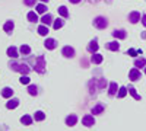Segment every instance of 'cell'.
Segmentation results:
<instances>
[{"label":"cell","instance_id":"obj_1","mask_svg":"<svg viewBox=\"0 0 146 131\" xmlns=\"http://www.w3.org/2000/svg\"><path fill=\"white\" fill-rule=\"evenodd\" d=\"M108 85V82L105 77H98V79H91L88 82V88H89V93L91 95H96L98 93V90H102L105 89V86Z\"/></svg>","mask_w":146,"mask_h":131},{"label":"cell","instance_id":"obj_2","mask_svg":"<svg viewBox=\"0 0 146 131\" xmlns=\"http://www.w3.org/2000/svg\"><path fill=\"white\" fill-rule=\"evenodd\" d=\"M9 67L12 71H18V73H22V74H28L31 71V67L27 63H18L15 58L9 61Z\"/></svg>","mask_w":146,"mask_h":131},{"label":"cell","instance_id":"obj_3","mask_svg":"<svg viewBox=\"0 0 146 131\" xmlns=\"http://www.w3.org/2000/svg\"><path fill=\"white\" fill-rule=\"evenodd\" d=\"M34 70L40 74L45 73V57L44 55H38L35 58V63H34Z\"/></svg>","mask_w":146,"mask_h":131},{"label":"cell","instance_id":"obj_4","mask_svg":"<svg viewBox=\"0 0 146 131\" xmlns=\"http://www.w3.org/2000/svg\"><path fill=\"white\" fill-rule=\"evenodd\" d=\"M92 25L96 28V29H105L108 26V19L105 16H96L92 20Z\"/></svg>","mask_w":146,"mask_h":131},{"label":"cell","instance_id":"obj_5","mask_svg":"<svg viewBox=\"0 0 146 131\" xmlns=\"http://www.w3.org/2000/svg\"><path fill=\"white\" fill-rule=\"evenodd\" d=\"M82 124H83L85 127H92V125H95V118H94V115H92V114H86V115L82 118Z\"/></svg>","mask_w":146,"mask_h":131},{"label":"cell","instance_id":"obj_6","mask_svg":"<svg viewBox=\"0 0 146 131\" xmlns=\"http://www.w3.org/2000/svg\"><path fill=\"white\" fill-rule=\"evenodd\" d=\"M62 55H63V57H66V58H73V57H75V48H72L70 45L63 47V50H62Z\"/></svg>","mask_w":146,"mask_h":131},{"label":"cell","instance_id":"obj_7","mask_svg":"<svg viewBox=\"0 0 146 131\" xmlns=\"http://www.w3.org/2000/svg\"><path fill=\"white\" fill-rule=\"evenodd\" d=\"M129 79H130L131 82L139 80V79H140V70H139L137 67H133V68L129 71Z\"/></svg>","mask_w":146,"mask_h":131},{"label":"cell","instance_id":"obj_8","mask_svg":"<svg viewBox=\"0 0 146 131\" xmlns=\"http://www.w3.org/2000/svg\"><path fill=\"white\" fill-rule=\"evenodd\" d=\"M104 111H105V105L101 103V102H98L96 105H94L92 109H91V112H92L94 115H100V114H102Z\"/></svg>","mask_w":146,"mask_h":131},{"label":"cell","instance_id":"obj_9","mask_svg":"<svg viewBox=\"0 0 146 131\" xmlns=\"http://www.w3.org/2000/svg\"><path fill=\"white\" fill-rule=\"evenodd\" d=\"M111 34L115 39H126V37H127V32L124 29H114Z\"/></svg>","mask_w":146,"mask_h":131},{"label":"cell","instance_id":"obj_10","mask_svg":"<svg viewBox=\"0 0 146 131\" xmlns=\"http://www.w3.org/2000/svg\"><path fill=\"white\" fill-rule=\"evenodd\" d=\"M140 19H142V16H140V13H139L137 10H133V12H130V13H129V20H130V23H137Z\"/></svg>","mask_w":146,"mask_h":131},{"label":"cell","instance_id":"obj_11","mask_svg":"<svg viewBox=\"0 0 146 131\" xmlns=\"http://www.w3.org/2000/svg\"><path fill=\"white\" fill-rule=\"evenodd\" d=\"M19 99L18 98H10L7 102H6V108L7 109H15V108H18V106H19Z\"/></svg>","mask_w":146,"mask_h":131},{"label":"cell","instance_id":"obj_12","mask_svg":"<svg viewBox=\"0 0 146 131\" xmlns=\"http://www.w3.org/2000/svg\"><path fill=\"white\" fill-rule=\"evenodd\" d=\"M76 122H78V115L76 114H70V115L66 117V125L73 127V125H76Z\"/></svg>","mask_w":146,"mask_h":131},{"label":"cell","instance_id":"obj_13","mask_svg":"<svg viewBox=\"0 0 146 131\" xmlns=\"http://www.w3.org/2000/svg\"><path fill=\"white\" fill-rule=\"evenodd\" d=\"M57 44H58V42H57L54 38H47L45 42H44V47H45L47 50H54L56 47H57Z\"/></svg>","mask_w":146,"mask_h":131},{"label":"cell","instance_id":"obj_14","mask_svg":"<svg viewBox=\"0 0 146 131\" xmlns=\"http://www.w3.org/2000/svg\"><path fill=\"white\" fill-rule=\"evenodd\" d=\"M86 50H88V53H91V54H95L96 51H98V41H96V39H92V41L88 44Z\"/></svg>","mask_w":146,"mask_h":131},{"label":"cell","instance_id":"obj_15","mask_svg":"<svg viewBox=\"0 0 146 131\" xmlns=\"http://www.w3.org/2000/svg\"><path fill=\"white\" fill-rule=\"evenodd\" d=\"M120 88L117 86V83L115 82H111V83H110V86H108V96H115V95H117V90H118Z\"/></svg>","mask_w":146,"mask_h":131},{"label":"cell","instance_id":"obj_16","mask_svg":"<svg viewBox=\"0 0 146 131\" xmlns=\"http://www.w3.org/2000/svg\"><path fill=\"white\" fill-rule=\"evenodd\" d=\"M105 48L110 50V51H118V50H120V44H118V41L107 42V44H105Z\"/></svg>","mask_w":146,"mask_h":131},{"label":"cell","instance_id":"obj_17","mask_svg":"<svg viewBox=\"0 0 146 131\" xmlns=\"http://www.w3.org/2000/svg\"><path fill=\"white\" fill-rule=\"evenodd\" d=\"M133 64H135V67H137V68H145V67H146V58H143V57L135 58Z\"/></svg>","mask_w":146,"mask_h":131},{"label":"cell","instance_id":"obj_18","mask_svg":"<svg viewBox=\"0 0 146 131\" xmlns=\"http://www.w3.org/2000/svg\"><path fill=\"white\" fill-rule=\"evenodd\" d=\"M6 54H7L10 58H18V57H19V53H18L16 47H9L7 51H6Z\"/></svg>","mask_w":146,"mask_h":131},{"label":"cell","instance_id":"obj_19","mask_svg":"<svg viewBox=\"0 0 146 131\" xmlns=\"http://www.w3.org/2000/svg\"><path fill=\"white\" fill-rule=\"evenodd\" d=\"M41 22H42V25H47L48 26V25H51L54 20H53V16L50 13H44V16L41 18Z\"/></svg>","mask_w":146,"mask_h":131},{"label":"cell","instance_id":"obj_20","mask_svg":"<svg viewBox=\"0 0 146 131\" xmlns=\"http://www.w3.org/2000/svg\"><path fill=\"white\" fill-rule=\"evenodd\" d=\"M2 96H3L5 99H10L12 96H13V89H12V88H3Z\"/></svg>","mask_w":146,"mask_h":131},{"label":"cell","instance_id":"obj_21","mask_svg":"<svg viewBox=\"0 0 146 131\" xmlns=\"http://www.w3.org/2000/svg\"><path fill=\"white\" fill-rule=\"evenodd\" d=\"M102 60H104V57H102L101 54H98V53L92 54V57H91V61H92L94 64H101Z\"/></svg>","mask_w":146,"mask_h":131},{"label":"cell","instance_id":"obj_22","mask_svg":"<svg viewBox=\"0 0 146 131\" xmlns=\"http://www.w3.org/2000/svg\"><path fill=\"white\" fill-rule=\"evenodd\" d=\"M32 121H34V117H31V115H22L21 117V122L23 125H31Z\"/></svg>","mask_w":146,"mask_h":131},{"label":"cell","instance_id":"obj_23","mask_svg":"<svg viewBox=\"0 0 146 131\" xmlns=\"http://www.w3.org/2000/svg\"><path fill=\"white\" fill-rule=\"evenodd\" d=\"M13 28H15L13 20H7L5 25H3V29H5V32H7V34H10L12 31H13Z\"/></svg>","mask_w":146,"mask_h":131},{"label":"cell","instance_id":"obj_24","mask_svg":"<svg viewBox=\"0 0 146 131\" xmlns=\"http://www.w3.org/2000/svg\"><path fill=\"white\" fill-rule=\"evenodd\" d=\"M127 90H129V93H130V95H131V96L135 98L136 101H142V96H140V95L136 92V89L133 88V86H129V88H127Z\"/></svg>","mask_w":146,"mask_h":131},{"label":"cell","instance_id":"obj_25","mask_svg":"<svg viewBox=\"0 0 146 131\" xmlns=\"http://www.w3.org/2000/svg\"><path fill=\"white\" fill-rule=\"evenodd\" d=\"M19 53L22 54V55H29L31 54V47L29 45H21V48H19Z\"/></svg>","mask_w":146,"mask_h":131},{"label":"cell","instance_id":"obj_26","mask_svg":"<svg viewBox=\"0 0 146 131\" xmlns=\"http://www.w3.org/2000/svg\"><path fill=\"white\" fill-rule=\"evenodd\" d=\"M127 92H129V90H127L126 86H121V88L118 89V92H117V98H118V99H123L126 95H127Z\"/></svg>","mask_w":146,"mask_h":131},{"label":"cell","instance_id":"obj_27","mask_svg":"<svg viewBox=\"0 0 146 131\" xmlns=\"http://www.w3.org/2000/svg\"><path fill=\"white\" fill-rule=\"evenodd\" d=\"M63 25H64V20H63V19H60V18L56 19V20L53 22V28H54L56 31H58L60 28H63Z\"/></svg>","mask_w":146,"mask_h":131},{"label":"cell","instance_id":"obj_28","mask_svg":"<svg viewBox=\"0 0 146 131\" xmlns=\"http://www.w3.org/2000/svg\"><path fill=\"white\" fill-rule=\"evenodd\" d=\"M34 120H35V121H44V120H45V114H44L42 111H36V112L34 114Z\"/></svg>","mask_w":146,"mask_h":131},{"label":"cell","instance_id":"obj_29","mask_svg":"<svg viewBox=\"0 0 146 131\" xmlns=\"http://www.w3.org/2000/svg\"><path fill=\"white\" fill-rule=\"evenodd\" d=\"M28 93L31 95V96H36V95H38V86L29 85V86H28Z\"/></svg>","mask_w":146,"mask_h":131},{"label":"cell","instance_id":"obj_30","mask_svg":"<svg viewBox=\"0 0 146 131\" xmlns=\"http://www.w3.org/2000/svg\"><path fill=\"white\" fill-rule=\"evenodd\" d=\"M57 10H58V13H60V16H62V18H69V12H67V7L66 6H60Z\"/></svg>","mask_w":146,"mask_h":131},{"label":"cell","instance_id":"obj_31","mask_svg":"<svg viewBox=\"0 0 146 131\" xmlns=\"http://www.w3.org/2000/svg\"><path fill=\"white\" fill-rule=\"evenodd\" d=\"M38 34L42 35V37H45V35L48 34V26L47 25H40L38 26Z\"/></svg>","mask_w":146,"mask_h":131},{"label":"cell","instance_id":"obj_32","mask_svg":"<svg viewBox=\"0 0 146 131\" xmlns=\"http://www.w3.org/2000/svg\"><path fill=\"white\" fill-rule=\"evenodd\" d=\"M27 18H28L29 22H36V20H38V15H36V12H29Z\"/></svg>","mask_w":146,"mask_h":131},{"label":"cell","instance_id":"obj_33","mask_svg":"<svg viewBox=\"0 0 146 131\" xmlns=\"http://www.w3.org/2000/svg\"><path fill=\"white\" fill-rule=\"evenodd\" d=\"M36 13H45V10H47V6L44 3H40V5H36Z\"/></svg>","mask_w":146,"mask_h":131},{"label":"cell","instance_id":"obj_34","mask_svg":"<svg viewBox=\"0 0 146 131\" xmlns=\"http://www.w3.org/2000/svg\"><path fill=\"white\" fill-rule=\"evenodd\" d=\"M19 82L22 83V85H29L31 79L28 77V74H22V76H21V79H19Z\"/></svg>","mask_w":146,"mask_h":131},{"label":"cell","instance_id":"obj_35","mask_svg":"<svg viewBox=\"0 0 146 131\" xmlns=\"http://www.w3.org/2000/svg\"><path fill=\"white\" fill-rule=\"evenodd\" d=\"M36 0H23V5L25 6H35Z\"/></svg>","mask_w":146,"mask_h":131},{"label":"cell","instance_id":"obj_36","mask_svg":"<svg viewBox=\"0 0 146 131\" xmlns=\"http://www.w3.org/2000/svg\"><path fill=\"white\" fill-rule=\"evenodd\" d=\"M127 54H129V55H131V57H136V55H137L139 53H137V51H136L135 48H130V50L127 51Z\"/></svg>","mask_w":146,"mask_h":131},{"label":"cell","instance_id":"obj_37","mask_svg":"<svg viewBox=\"0 0 146 131\" xmlns=\"http://www.w3.org/2000/svg\"><path fill=\"white\" fill-rule=\"evenodd\" d=\"M142 23H143V26H146V15L142 16Z\"/></svg>","mask_w":146,"mask_h":131},{"label":"cell","instance_id":"obj_38","mask_svg":"<svg viewBox=\"0 0 146 131\" xmlns=\"http://www.w3.org/2000/svg\"><path fill=\"white\" fill-rule=\"evenodd\" d=\"M69 2H70V3H75V5H76V3H80L82 0H69Z\"/></svg>","mask_w":146,"mask_h":131},{"label":"cell","instance_id":"obj_39","mask_svg":"<svg viewBox=\"0 0 146 131\" xmlns=\"http://www.w3.org/2000/svg\"><path fill=\"white\" fill-rule=\"evenodd\" d=\"M0 131H9V130H7L5 125H0Z\"/></svg>","mask_w":146,"mask_h":131},{"label":"cell","instance_id":"obj_40","mask_svg":"<svg viewBox=\"0 0 146 131\" xmlns=\"http://www.w3.org/2000/svg\"><path fill=\"white\" fill-rule=\"evenodd\" d=\"M140 37H142V39H146V31H145V32H142Z\"/></svg>","mask_w":146,"mask_h":131},{"label":"cell","instance_id":"obj_41","mask_svg":"<svg viewBox=\"0 0 146 131\" xmlns=\"http://www.w3.org/2000/svg\"><path fill=\"white\" fill-rule=\"evenodd\" d=\"M40 2H42V3H45V2H48V0H40Z\"/></svg>","mask_w":146,"mask_h":131},{"label":"cell","instance_id":"obj_42","mask_svg":"<svg viewBox=\"0 0 146 131\" xmlns=\"http://www.w3.org/2000/svg\"><path fill=\"white\" fill-rule=\"evenodd\" d=\"M145 74H146V67H145Z\"/></svg>","mask_w":146,"mask_h":131}]
</instances>
